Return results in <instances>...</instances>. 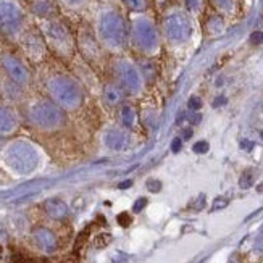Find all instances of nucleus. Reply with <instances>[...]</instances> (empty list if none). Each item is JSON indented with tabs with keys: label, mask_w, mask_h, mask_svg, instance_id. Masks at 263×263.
I'll return each instance as SVG.
<instances>
[{
	"label": "nucleus",
	"mask_w": 263,
	"mask_h": 263,
	"mask_svg": "<svg viewBox=\"0 0 263 263\" xmlns=\"http://www.w3.org/2000/svg\"><path fill=\"white\" fill-rule=\"evenodd\" d=\"M49 99L62 110H76L84 100L83 87L76 79L65 73H55L45 81Z\"/></svg>",
	"instance_id": "f257e3e1"
},
{
	"label": "nucleus",
	"mask_w": 263,
	"mask_h": 263,
	"mask_svg": "<svg viewBox=\"0 0 263 263\" xmlns=\"http://www.w3.org/2000/svg\"><path fill=\"white\" fill-rule=\"evenodd\" d=\"M97 41L102 47L113 52H120L126 47L128 29L124 18L117 10H105L97 20Z\"/></svg>",
	"instance_id": "f03ea898"
},
{
	"label": "nucleus",
	"mask_w": 263,
	"mask_h": 263,
	"mask_svg": "<svg viewBox=\"0 0 263 263\" xmlns=\"http://www.w3.org/2000/svg\"><path fill=\"white\" fill-rule=\"evenodd\" d=\"M26 115L34 128L41 131H55L63 126L65 110H62L50 99H34L29 102L26 108Z\"/></svg>",
	"instance_id": "7ed1b4c3"
},
{
	"label": "nucleus",
	"mask_w": 263,
	"mask_h": 263,
	"mask_svg": "<svg viewBox=\"0 0 263 263\" xmlns=\"http://www.w3.org/2000/svg\"><path fill=\"white\" fill-rule=\"evenodd\" d=\"M41 34L47 49L55 52L57 55L68 59L74 53V39L70 29L66 28L63 21L59 18L42 20L41 23Z\"/></svg>",
	"instance_id": "20e7f679"
},
{
	"label": "nucleus",
	"mask_w": 263,
	"mask_h": 263,
	"mask_svg": "<svg viewBox=\"0 0 263 263\" xmlns=\"http://www.w3.org/2000/svg\"><path fill=\"white\" fill-rule=\"evenodd\" d=\"M4 162L18 175H29L39 165L37 148L28 141H13L4 151Z\"/></svg>",
	"instance_id": "39448f33"
},
{
	"label": "nucleus",
	"mask_w": 263,
	"mask_h": 263,
	"mask_svg": "<svg viewBox=\"0 0 263 263\" xmlns=\"http://www.w3.org/2000/svg\"><path fill=\"white\" fill-rule=\"evenodd\" d=\"M25 10L18 0H0V34L8 39H20L25 32Z\"/></svg>",
	"instance_id": "423d86ee"
},
{
	"label": "nucleus",
	"mask_w": 263,
	"mask_h": 263,
	"mask_svg": "<svg viewBox=\"0 0 263 263\" xmlns=\"http://www.w3.org/2000/svg\"><path fill=\"white\" fill-rule=\"evenodd\" d=\"M131 41L137 50L151 53L158 45V34L152 21L147 18H139L133 21L131 26Z\"/></svg>",
	"instance_id": "0eeeda50"
},
{
	"label": "nucleus",
	"mask_w": 263,
	"mask_h": 263,
	"mask_svg": "<svg viewBox=\"0 0 263 263\" xmlns=\"http://www.w3.org/2000/svg\"><path fill=\"white\" fill-rule=\"evenodd\" d=\"M113 71L117 74L118 86L129 94H137L142 89V74L136 65L126 59H120L113 63Z\"/></svg>",
	"instance_id": "6e6552de"
},
{
	"label": "nucleus",
	"mask_w": 263,
	"mask_h": 263,
	"mask_svg": "<svg viewBox=\"0 0 263 263\" xmlns=\"http://www.w3.org/2000/svg\"><path fill=\"white\" fill-rule=\"evenodd\" d=\"M0 66L7 76L8 81H11L18 87H26L31 83V71L28 70L26 63L21 59H18L16 55L5 53L0 57Z\"/></svg>",
	"instance_id": "1a4fd4ad"
},
{
	"label": "nucleus",
	"mask_w": 263,
	"mask_h": 263,
	"mask_svg": "<svg viewBox=\"0 0 263 263\" xmlns=\"http://www.w3.org/2000/svg\"><path fill=\"white\" fill-rule=\"evenodd\" d=\"M20 42H21V47L25 50L28 59H31L32 62L44 60L45 52H47V45H45L41 32L32 31V29L25 31L20 36Z\"/></svg>",
	"instance_id": "9d476101"
},
{
	"label": "nucleus",
	"mask_w": 263,
	"mask_h": 263,
	"mask_svg": "<svg viewBox=\"0 0 263 263\" xmlns=\"http://www.w3.org/2000/svg\"><path fill=\"white\" fill-rule=\"evenodd\" d=\"M165 32L168 39L173 42H184L191 37V21L181 13H175L166 18L165 21Z\"/></svg>",
	"instance_id": "9b49d317"
},
{
	"label": "nucleus",
	"mask_w": 263,
	"mask_h": 263,
	"mask_svg": "<svg viewBox=\"0 0 263 263\" xmlns=\"http://www.w3.org/2000/svg\"><path fill=\"white\" fill-rule=\"evenodd\" d=\"M78 44H79V49H81L83 55L87 60H94L97 57L100 59V44L94 34H90L87 29H81L79 37H78Z\"/></svg>",
	"instance_id": "f8f14e48"
},
{
	"label": "nucleus",
	"mask_w": 263,
	"mask_h": 263,
	"mask_svg": "<svg viewBox=\"0 0 263 263\" xmlns=\"http://www.w3.org/2000/svg\"><path fill=\"white\" fill-rule=\"evenodd\" d=\"M18 115L16 111L8 107L0 104V136H10L18 129Z\"/></svg>",
	"instance_id": "ddd939ff"
},
{
	"label": "nucleus",
	"mask_w": 263,
	"mask_h": 263,
	"mask_svg": "<svg viewBox=\"0 0 263 263\" xmlns=\"http://www.w3.org/2000/svg\"><path fill=\"white\" fill-rule=\"evenodd\" d=\"M31 11L34 16L39 20L55 18L57 15V4L55 0H31Z\"/></svg>",
	"instance_id": "4468645a"
},
{
	"label": "nucleus",
	"mask_w": 263,
	"mask_h": 263,
	"mask_svg": "<svg viewBox=\"0 0 263 263\" xmlns=\"http://www.w3.org/2000/svg\"><path fill=\"white\" fill-rule=\"evenodd\" d=\"M105 144H107L108 148H111V151L121 152V151H124V148L128 147L129 137H128V134H124L120 129H110L105 134Z\"/></svg>",
	"instance_id": "2eb2a0df"
},
{
	"label": "nucleus",
	"mask_w": 263,
	"mask_h": 263,
	"mask_svg": "<svg viewBox=\"0 0 263 263\" xmlns=\"http://www.w3.org/2000/svg\"><path fill=\"white\" fill-rule=\"evenodd\" d=\"M45 212H47V215L53 220H63L68 215V207L60 199H50L45 202Z\"/></svg>",
	"instance_id": "dca6fc26"
},
{
	"label": "nucleus",
	"mask_w": 263,
	"mask_h": 263,
	"mask_svg": "<svg viewBox=\"0 0 263 263\" xmlns=\"http://www.w3.org/2000/svg\"><path fill=\"white\" fill-rule=\"evenodd\" d=\"M123 96H124V90L118 84H107L104 87V99H105L107 104L111 105V107L121 104Z\"/></svg>",
	"instance_id": "f3484780"
},
{
	"label": "nucleus",
	"mask_w": 263,
	"mask_h": 263,
	"mask_svg": "<svg viewBox=\"0 0 263 263\" xmlns=\"http://www.w3.org/2000/svg\"><path fill=\"white\" fill-rule=\"evenodd\" d=\"M34 237H36V242L44 249V250H53L57 247V239L53 236L52 231L49 230H37L34 233Z\"/></svg>",
	"instance_id": "a211bd4d"
},
{
	"label": "nucleus",
	"mask_w": 263,
	"mask_h": 263,
	"mask_svg": "<svg viewBox=\"0 0 263 263\" xmlns=\"http://www.w3.org/2000/svg\"><path fill=\"white\" fill-rule=\"evenodd\" d=\"M120 117H121V121L124 124V128H134L136 124V111L131 105H123L121 107V111H120Z\"/></svg>",
	"instance_id": "6ab92c4d"
},
{
	"label": "nucleus",
	"mask_w": 263,
	"mask_h": 263,
	"mask_svg": "<svg viewBox=\"0 0 263 263\" xmlns=\"http://www.w3.org/2000/svg\"><path fill=\"white\" fill-rule=\"evenodd\" d=\"M123 4L131 11H144L147 8V0H123Z\"/></svg>",
	"instance_id": "aec40b11"
},
{
	"label": "nucleus",
	"mask_w": 263,
	"mask_h": 263,
	"mask_svg": "<svg viewBox=\"0 0 263 263\" xmlns=\"http://www.w3.org/2000/svg\"><path fill=\"white\" fill-rule=\"evenodd\" d=\"M60 4L70 10H79L87 4V0H60Z\"/></svg>",
	"instance_id": "412c9836"
},
{
	"label": "nucleus",
	"mask_w": 263,
	"mask_h": 263,
	"mask_svg": "<svg viewBox=\"0 0 263 263\" xmlns=\"http://www.w3.org/2000/svg\"><path fill=\"white\" fill-rule=\"evenodd\" d=\"M239 184H241L242 189H247L254 184V176L250 175V171H246V173L241 176V181H239Z\"/></svg>",
	"instance_id": "4be33fe9"
},
{
	"label": "nucleus",
	"mask_w": 263,
	"mask_h": 263,
	"mask_svg": "<svg viewBox=\"0 0 263 263\" xmlns=\"http://www.w3.org/2000/svg\"><path fill=\"white\" fill-rule=\"evenodd\" d=\"M209 151V144L205 142V141H200L197 144H194V152L196 154H205Z\"/></svg>",
	"instance_id": "5701e85b"
},
{
	"label": "nucleus",
	"mask_w": 263,
	"mask_h": 263,
	"mask_svg": "<svg viewBox=\"0 0 263 263\" xmlns=\"http://www.w3.org/2000/svg\"><path fill=\"white\" fill-rule=\"evenodd\" d=\"M189 108L192 110V111H197V110H200L202 108V100L199 99V97H192L191 100H189Z\"/></svg>",
	"instance_id": "b1692460"
},
{
	"label": "nucleus",
	"mask_w": 263,
	"mask_h": 263,
	"mask_svg": "<svg viewBox=\"0 0 263 263\" xmlns=\"http://www.w3.org/2000/svg\"><path fill=\"white\" fill-rule=\"evenodd\" d=\"M118 223H120L121 226H129V223H131L129 215H128V213H121V215H118Z\"/></svg>",
	"instance_id": "393cba45"
},
{
	"label": "nucleus",
	"mask_w": 263,
	"mask_h": 263,
	"mask_svg": "<svg viewBox=\"0 0 263 263\" xmlns=\"http://www.w3.org/2000/svg\"><path fill=\"white\" fill-rule=\"evenodd\" d=\"M147 186H148V189H151L152 192H158L160 191V187H162V184H160V181H155V179H151L147 182Z\"/></svg>",
	"instance_id": "a878e982"
},
{
	"label": "nucleus",
	"mask_w": 263,
	"mask_h": 263,
	"mask_svg": "<svg viewBox=\"0 0 263 263\" xmlns=\"http://www.w3.org/2000/svg\"><path fill=\"white\" fill-rule=\"evenodd\" d=\"M181 147H182V141H181V137H176V139L171 142V151H173L175 154L181 151Z\"/></svg>",
	"instance_id": "bb28decb"
},
{
	"label": "nucleus",
	"mask_w": 263,
	"mask_h": 263,
	"mask_svg": "<svg viewBox=\"0 0 263 263\" xmlns=\"http://www.w3.org/2000/svg\"><path fill=\"white\" fill-rule=\"evenodd\" d=\"M145 205H147V199H139V200H137L136 203H134V212H141L144 207H145Z\"/></svg>",
	"instance_id": "cd10ccee"
},
{
	"label": "nucleus",
	"mask_w": 263,
	"mask_h": 263,
	"mask_svg": "<svg viewBox=\"0 0 263 263\" xmlns=\"http://www.w3.org/2000/svg\"><path fill=\"white\" fill-rule=\"evenodd\" d=\"M250 41H252L254 44H261L263 42V32H260V31L254 32L252 37H250Z\"/></svg>",
	"instance_id": "c85d7f7f"
},
{
	"label": "nucleus",
	"mask_w": 263,
	"mask_h": 263,
	"mask_svg": "<svg viewBox=\"0 0 263 263\" xmlns=\"http://www.w3.org/2000/svg\"><path fill=\"white\" fill-rule=\"evenodd\" d=\"M216 4H218L220 8L228 10V8H230V7L233 5V0H216Z\"/></svg>",
	"instance_id": "c756f323"
},
{
	"label": "nucleus",
	"mask_w": 263,
	"mask_h": 263,
	"mask_svg": "<svg viewBox=\"0 0 263 263\" xmlns=\"http://www.w3.org/2000/svg\"><path fill=\"white\" fill-rule=\"evenodd\" d=\"M224 205H228V200L218 199V200H216V203L213 205V209H221V207H224Z\"/></svg>",
	"instance_id": "7c9ffc66"
},
{
	"label": "nucleus",
	"mask_w": 263,
	"mask_h": 263,
	"mask_svg": "<svg viewBox=\"0 0 263 263\" xmlns=\"http://www.w3.org/2000/svg\"><path fill=\"white\" fill-rule=\"evenodd\" d=\"M186 5H187L191 10H194V8H197V5H199V0H186Z\"/></svg>",
	"instance_id": "2f4dec72"
},
{
	"label": "nucleus",
	"mask_w": 263,
	"mask_h": 263,
	"mask_svg": "<svg viewBox=\"0 0 263 263\" xmlns=\"http://www.w3.org/2000/svg\"><path fill=\"white\" fill-rule=\"evenodd\" d=\"M241 145H242L244 148H247V151H250V148H254V144H252V142H249V141H242Z\"/></svg>",
	"instance_id": "473e14b6"
},
{
	"label": "nucleus",
	"mask_w": 263,
	"mask_h": 263,
	"mask_svg": "<svg viewBox=\"0 0 263 263\" xmlns=\"http://www.w3.org/2000/svg\"><path fill=\"white\" fill-rule=\"evenodd\" d=\"M224 102H226V99H224V97H220L216 102H213V105H215V107H218V105H223Z\"/></svg>",
	"instance_id": "72a5a7b5"
},
{
	"label": "nucleus",
	"mask_w": 263,
	"mask_h": 263,
	"mask_svg": "<svg viewBox=\"0 0 263 263\" xmlns=\"http://www.w3.org/2000/svg\"><path fill=\"white\" fill-rule=\"evenodd\" d=\"M133 184V182L131 181H126V182H121V184H120V189H126V187H129Z\"/></svg>",
	"instance_id": "f704fd0d"
},
{
	"label": "nucleus",
	"mask_w": 263,
	"mask_h": 263,
	"mask_svg": "<svg viewBox=\"0 0 263 263\" xmlns=\"http://www.w3.org/2000/svg\"><path fill=\"white\" fill-rule=\"evenodd\" d=\"M191 136H192V131H191V129H186V131H184V139H189Z\"/></svg>",
	"instance_id": "c9c22d12"
}]
</instances>
